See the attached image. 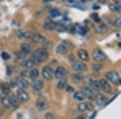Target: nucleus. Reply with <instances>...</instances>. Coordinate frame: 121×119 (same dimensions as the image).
Instances as JSON below:
<instances>
[{"instance_id": "nucleus-22", "label": "nucleus", "mask_w": 121, "mask_h": 119, "mask_svg": "<svg viewBox=\"0 0 121 119\" xmlns=\"http://www.w3.org/2000/svg\"><path fill=\"white\" fill-rule=\"evenodd\" d=\"M56 23L52 22L51 20H47L44 24V28L45 30H52V29L55 28Z\"/></svg>"}, {"instance_id": "nucleus-45", "label": "nucleus", "mask_w": 121, "mask_h": 119, "mask_svg": "<svg viewBox=\"0 0 121 119\" xmlns=\"http://www.w3.org/2000/svg\"><path fill=\"white\" fill-rule=\"evenodd\" d=\"M7 75H11V66H9V67H7Z\"/></svg>"}, {"instance_id": "nucleus-19", "label": "nucleus", "mask_w": 121, "mask_h": 119, "mask_svg": "<svg viewBox=\"0 0 121 119\" xmlns=\"http://www.w3.org/2000/svg\"><path fill=\"white\" fill-rule=\"evenodd\" d=\"M10 102H11V105H12V107L14 109L19 108V100L18 97L15 96V95H12L10 97Z\"/></svg>"}, {"instance_id": "nucleus-23", "label": "nucleus", "mask_w": 121, "mask_h": 119, "mask_svg": "<svg viewBox=\"0 0 121 119\" xmlns=\"http://www.w3.org/2000/svg\"><path fill=\"white\" fill-rule=\"evenodd\" d=\"M90 86L95 91H99L100 89V85H99V81H91L90 82Z\"/></svg>"}, {"instance_id": "nucleus-17", "label": "nucleus", "mask_w": 121, "mask_h": 119, "mask_svg": "<svg viewBox=\"0 0 121 119\" xmlns=\"http://www.w3.org/2000/svg\"><path fill=\"white\" fill-rule=\"evenodd\" d=\"M44 88V82L40 80H36L32 83V89L35 91H40Z\"/></svg>"}, {"instance_id": "nucleus-41", "label": "nucleus", "mask_w": 121, "mask_h": 119, "mask_svg": "<svg viewBox=\"0 0 121 119\" xmlns=\"http://www.w3.org/2000/svg\"><path fill=\"white\" fill-rule=\"evenodd\" d=\"M45 118H47V119H53L54 116L52 114H50V113H48V114H45Z\"/></svg>"}, {"instance_id": "nucleus-33", "label": "nucleus", "mask_w": 121, "mask_h": 119, "mask_svg": "<svg viewBox=\"0 0 121 119\" xmlns=\"http://www.w3.org/2000/svg\"><path fill=\"white\" fill-rule=\"evenodd\" d=\"M113 24L116 27H121V17H117L113 21Z\"/></svg>"}, {"instance_id": "nucleus-15", "label": "nucleus", "mask_w": 121, "mask_h": 119, "mask_svg": "<svg viewBox=\"0 0 121 119\" xmlns=\"http://www.w3.org/2000/svg\"><path fill=\"white\" fill-rule=\"evenodd\" d=\"M16 84L17 86L19 87V89H25L28 87L29 83L28 82V81H26L23 78H19L18 80H16Z\"/></svg>"}, {"instance_id": "nucleus-31", "label": "nucleus", "mask_w": 121, "mask_h": 119, "mask_svg": "<svg viewBox=\"0 0 121 119\" xmlns=\"http://www.w3.org/2000/svg\"><path fill=\"white\" fill-rule=\"evenodd\" d=\"M49 14L52 17V18H56V17H58V16H60V12L58 11L57 9H52V10L50 11Z\"/></svg>"}, {"instance_id": "nucleus-36", "label": "nucleus", "mask_w": 121, "mask_h": 119, "mask_svg": "<svg viewBox=\"0 0 121 119\" xmlns=\"http://www.w3.org/2000/svg\"><path fill=\"white\" fill-rule=\"evenodd\" d=\"M91 17H92V19H93L94 20H95L96 23H99V22H100V19H99V15H97L96 13H95V14H92V15H91Z\"/></svg>"}, {"instance_id": "nucleus-11", "label": "nucleus", "mask_w": 121, "mask_h": 119, "mask_svg": "<svg viewBox=\"0 0 121 119\" xmlns=\"http://www.w3.org/2000/svg\"><path fill=\"white\" fill-rule=\"evenodd\" d=\"M36 107L39 110L43 111L47 108V101L44 97H40L36 102Z\"/></svg>"}, {"instance_id": "nucleus-26", "label": "nucleus", "mask_w": 121, "mask_h": 119, "mask_svg": "<svg viewBox=\"0 0 121 119\" xmlns=\"http://www.w3.org/2000/svg\"><path fill=\"white\" fill-rule=\"evenodd\" d=\"M65 5L69 6V7H81L82 8V6L80 5L79 3H78L77 1L75 0H67L65 1Z\"/></svg>"}, {"instance_id": "nucleus-10", "label": "nucleus", "mask_w": 121, "mask_h": 119, "mask_svg": "<svg viewBox=\"0 0 121 119\" xmlns=\"http://www.w3.org/2000/svg\"><path fill=\"white\" fill-rule=\"evenodd\" d=\"M95 100L98 105H104L107 103V98L105 96H103V94H101V93H98L95 97Z\"/></svg>"}, {"instance_id": "nucleus-40", "label": "nucleus", "mask_w": 121, "mask_h": 119, "mask_svg": "<svg viewBox=\"0 0 121 119\" xmlns=\"http://www.w3.org/2000/svg\"><path fill=\"white\" fill-rule=\"evenodd\" d=\"M86 108H87V110H91L94 109V106L90 102H86Z\"/></svg>"}, {"instance_id": "nucleus-46", "label": "nucleus", "mask_w": 121, "mask_h": 119, "mask_svg": "<svg viewBox=\"0 0 121 119\" xmlns=\"http://www.w3.org/2000/svg\"><path fill=\"white\" fill-rule=\"evenodd\" d=\"M3 114H4V110L3 109H0V116H2Z\"/></svg>"}, {"instance_id": "nucleus-42", "label": "nucleus", "mask_w": 121, "mask_h": 119, "mask_svg": "<svg viewBox=\"0 0 121 119\" xmlns=\"http://www.w3.org/2000/svg\"><path fill=\"white\" fill-rule=\"evenodd\" d=\"M93 68H94V69H95V70H99V69H102L103 66L101 65V64H95Z\"/></svg>"}, {"instance_id": "nucleus-38", "label": "nucleus", "mask_w": 121, "mask_h": 119, "mask_svg": "<svg viewBox=\"0 0 121 119\" xmlns=\"http://www.w3.org/2000/svg\"><path fill=\"white\" fill-rule=\"evenodd\" d=\"M65 89H66V92H67V93H73V92H74V89H73V87L69 86V85H67V86L65 87Z\"/></svg>"}, {"instance_id": "nucleus-21", "label": "nucleus", "mask_w": 121, "mask_h": 119, "mask_svg": "<svg viewBox=\"0 0 121 119\" xmlns=\"http://www.w3.org/2000/svg\"><path fill=\"white\" fill-rule=\"evenodd\" d=\"M35 64L36 63H35L32 60H24L20 62L21 65L25 68H28V69H29V68H32L33 66L35 65Z\"/></svg>"}, {"instance_id": "nucleus-16", "label": "nucleus", "mask_w": 121, "mask_h": 119, "mask_svg": "<svg viewBox=\"0 0 121 119\" xmlns=\"http://www.w3.org/2000/svg\"><path fill=\"white\" fill-rule=\"evenodd\" d=\"M32 40L33 42L37 43V44H44V43L46 41L45 38H44L43 36H41V35H40V34L32 35Z\"/></svg>"}, {"instance_id": "nucleus-50", "label": "nucleus", "mask_w": 121, "mask_h": 119, "mask_svg": "<svg viewBox=\"0 0 121 119\" xmlns=\"http://www.w3.org/2000/svg\"><path fill=\"white\" fill-rule=\"evenodd\" d=\"M0 1H2V0H0Z\"/></svg>"}, {"instance_id": "nucleus-25", "label": "nucleus", "mask_w": 121, "mask_h": 119, "mask_svg": "<svg viewBox=\"0 0 121 119\" xmlns=\"http://www.w3.org/2000/svg\"><path fill=\"white\" fill-rule=\"evenodd\" d=\"M107 31V28L105 25H99V26H98L95 28V32L97 34H100V35L106 33Z\"/></svg>"}, {"instance_id": "nucleus-29", "label": "nucleus", "mask_w": 121, "mask_h": 119, "mask_svg": "<svg viewBox=\"0 0 121 119\" xmlns=\"http://www.w3.org/2000/svg\"><path fill=\"white\" fill-rule=\"evenodd\" d=\"M38 76H39V71L36 69H32V71L30 72V73H29V77L32 80H36V78L38 77Z\"/></svg>"}, {"instance_id": "nucleus-8", "label": "nucleus", "mask_w": 121, "mask_h": 119, "mask_svg": "<svg viewBox=\"0 0 121 119\" xmlns=\"http://www.w3.org/2000/svg\"><path fill=\"white\" fill-rule=\"evenodd\" d=\"M17 97H18L19 101H22V102H26L29 100V95L21 89L17 91Z\"/></svg>"}, {"instance_id": "nucleus-32", "label": "nucleus", "mask_w": 121, "mask_h": 119, "mask_svg": "<svg viewBox=\"0 0 121 119\" xmlns=\"http://www.w3.org/2000/svg\"><path fill=\"white\" fill-rule=\"evenodd\" d=\"M78 110L79 111H81V112H84V111L87 110L86 102L85 103H80V104L78 105Z\"/></svg>"}, {"instance_id": "nucleus-20", "label": "nucleus", "mask_w": 121, "mask_h": 119, "mask_svg": "<svg viewBox=\"0 0 121 119\" xmlns=\"http://www.w3.org/2000/svg\"><path fill=\"white\" fill-rule=\"evenodd\" d=\"M20 51L22 52L23 54L26 55V54H29L32 51V47H31L28 44H20Z\"/></svg>"}, {"instance_id": "nucleus-43", "label": "nucleus", "mask_w": 121, "mask_h": 119, "mask_svg": "<svg viewBox=\"0 0 121 119\" xmlns=\"http://www.w3.org/2000/svg\"><path fill=\"white\" fill-rule=\"evenodd\" d=\"M113 2L117 7H121V0H113Z\"/></svg>"}, {"instance_id": "nucleus-2", "label": "nucleus", "mask_w": 121, "mask_h": 119, "mask_svg": "<svg viewBox=\"0 0 121 119\" xmlns=\"http://www.w3.org/2000/svg\"><path fill=\"white\" fill-rule=\"evenodd\" d=\"M106 77L107 80L111 81L112 83L115 84V85H118L120 83V78L119 74L116 73V71H109L106 73Z\"/></svg>"}, {"instance_id": "nucleus-1", "label": "nucleus", "mask_w": 121, "mask_h": 119, "mask_svg": "<svg viewBox=\"0 0 121 119\" xmlns=\"http://www.w3.org/2000/svg\"><path fill=\"white\" fill-rule=\"evenodd\" d=\"M48 58V54L44 49H37L34 52L32 56V60L35 63H42Z\"/></svg>"}, {"instance_id": "nucleus-34", "label": "nucleus", "mask_w": 121, "mask_h": 119, "mask_svg": "<svg viewBox=\"0 0 121 119\" xmlns=\"http://www.w3.org/2000/svg\"><path fill=\"white\" fill-rule=\"evenodd\" d=\"M32 36V33L30 32H22L21 33V37H25V38H31Z\"/></svg>"}, {"instance_id": "nucleus-18", "label": "nucleus", "mask_w": 121, "mask_h": 119, "mask_svg": "<svg viewBox=\"0 0 121 119\" xmlns=\"http://www.w3.org/2000/svg\"><path fill=\"white\" fill-rule=\"evenodd\" d=\"M78 55L79 58L83 61H88L89 60V54L87 52V51L84 49H80L78 52Z\"/></svg>"}, {"instance_id": "nucleus-49", "label": "nucleus", "mask_w": 121, "mask_h": 119, "mask_svg": "<svg viewBox=\"0 0 121 119\" xmlns=\"http://www.w3.org/2000/svg\"><path fill=\"white\" fill-rule=\"evenodd\" d=\"M120 82H121V80H120Z\"/></svg>"}, {"instance_id": "nucleus-7", "label": "nucleus", "mask_w": 121, "mask_h": 119, "mask_svg": "<svg viewBox=\"0 0 121 119\" xmlns=\"http://www.w3.org/2000/svg\"><path fill=\"white\" fill-rule=\"evenodd\" d=\"M99 85H100V89H102L103 91H104L105 93H110L111 91H112V88H111L109 83L107 82V80L105 79H101L99 81Z\"/></svg>"}, {"instance_id": "nucleus-27", "label": "nucleus", "mask_w": 121, "mask_h": 119, "mask_svg": "<svg viewBox=\"0 0 121 119\" xmlns=\"http://www.w3.org/2000/svg\"><path fill=\"white\" fill-rule=\"evenodd\" d=\"M73 98H74V100L78 101H82L84 98H85V96H84L82 92H76L73 94Z\"/></svg>"}, {"instance_id": "nucleus-14", "label": "nucleus", "mask_w": 121, "mask_h": 119, "mask_svg": "<svg viewBox=\"0 0 121 119\" xmlns=\"http://www.w3.org/2000/svg\"><path fill=\"white\" fill-rule=\"evenodd\" d=\"M72 81L75 84H79L81 82L83 81V79H84V77L82 73H79V72L78 73H74L72 75Z\"/></svg>"}, {"instance_id": "nucleus-30", "label": "nucleus", "mask_w": 121, "mask_h": 119, "mask_svg": "<svg viewBox=\"0 0 121 119\" xmlns=\"http://www.w3.org/2000/svg\"><path fill=\"white\" fill-rule=\"evenodd\" d=\"M55 29L59 32H63L66 30V28L65 26H64L61 23H57V24L55 25Z\"/></svg>"}, {"instance_id": "nucleus-48", "label": "nucleus", "mask_w": 121, "mask_h": 119, "mask_svg": "<svg viewBox=\"0 0 121 119\" xmlns=\"http://www.w3.org/2000/svg\"><path fill=\"white\" fill-rule=\"evenodd\" d=\"M43 1H44V3H48V2H51L52 0H43Z\"/></svg>"}, {"instance_id": "nucleus-3", "label": "nucleus", "mask_w": 121, "mask_h": 119, "mask_svg": "<svg viewBox=\"0 0 121 119\" xmlns=\"http://www.w3.org/2000/svg\"><path fill=\"white\" fill-rule=\"evenodd\" d=\"M69 44L68 42L63 41L61 43H60L57 45L56 48V52L57 54H60V55H63V54H65L66 52L69 51Z\"/></svg>"}, {"instance_id": "nucleus-28", "label": "nucleus", "mask_w": 121, "mask_h": 119, "mask_svg": "<svg viewBox=\"0 0 121 119\" xmlns=\"http://www.w3.org/2000/svg\"><path fill=\"white\" fill-rule=\"evenodd\" d=\"M0 88H1L2 91H3V93H8L9 91H10V85L8 83H2L1 85H0Z\"/></svg>"}, {"instance_id": "nucleus-13", "label": "nucleus", "mask_w": 121, "mask_h": 119, "mask_svg": "<svg viewBox=\"0 0 121 119\" xmlns=\"http://www.w3.org/2000/svg\"><path fill=\"white\" fill-rule=\"evenodd\" d=\"M82 93H83V95L85 96L86 97H87V98L91 99V100H92V99H95L94 98V93L92 90H91L90 88L88 87H83L82 89Z\"/></svg>"}, {"instance_id": "nucleus-9", "label": "nucleus", "mask_w": 121, "mask_h": 119, "mask_svg": "<svg viewBox=\"0 0 121 119\" xmlns=\"http://www.w3.org/2000/svg\"><path fill=\"white\" fill-rule=\"evenodd\" d=\"M0 100H1L2 104H3V105L5 108H9V107L11 106L10 97L7 96V93H2V94L0 95Z\"/></svg>"}, {"instance_id": "nucleus-37", "label": "nucleus", "mask_w": 121, "mask_h": 119, "mask_svg": "<svg viewBox=\"0 0 121 119\" xmlns=\"http://www.w3.org/2000/svg\"><path fill=\"white\" fill-rule=\"evenodd\" d=\"M29 73H30V72H28V70H23L21 72V76L23 77H29Z\"/></svg>"}, {"instance_id": "nucleus-35", "label": "nucleus", "mask_w": 121, "mask_h": 119, "mask_svg": "<svg viewBox=\"0 0 121 119\" xmlns=\"http://www.w3.org/2000/svg\"><path fill=\"white\" fill-rule=\"evenodd\" d=\"M2 58H3V60H8L11 58V56H10V54L9 53H7V52H3L2 53Z\"/></svg>"}, {"instance_id": "nucleus-44", "label": "nucleus", "mask_w": 121, "mask_h": 119, "mask_svg": "<svg viewBox=\"0 0 121 119\" xmlns=\"http://www.w3.org/2000/svg\"><path fill=\"white\" fill-rule=\"evenodd\" d=\"M109 8H110L111 11H117L118 7H115V6H113V5H110V6H109Z\"/></svg>"}, {"instance_id": "nucleus-47", "label": "nucleus", "mask_w": 121, "mask_h": 119, "mask_svg": "<svg viewBox=\"0 0 121 119\" xmlns=\"http://www.w3.org/2000/svg\"><path fill=\"white\" fill-rule=\"evenodd\" d=\"M78 119H83V118H86V117L85 116H79V117H78Z\"/></svg>"}, {"instance_id": "nucleus-6", "label": "nucleus", "mask_w": 121, "mask_h": 119, "mask_svg": "<svg viewBox=\"0 0 121 119\" xmlns=\"http://www.w3.org/2000/svg\"><path fill=\"white\" fill-rule=\"evenodd\" d=\"M42 76L44 79L51 80L53 77V71L49 66H45L42 70Z\"/></svg>"}, {"instance_id": "nucleus-4", "label": "nucleus", "mask_w": 121, "mask_h": 119, "mask_svg": "<svg viewBox=\"0 0 121 119\" xmlns=\"http://www.w3.org/2000/svg\"><path fill=\"white\" fill-rule=\"evenodd\" d=\"M92 56H93V59L95 61H98V62H102L103 60H106V56L103 53V51H101L100 49H95L94 51Z\"/></svg>"}, {"instance_id": "nucleus-12", "label": "nucleus", "mask_w": 121, "mask_h": 119, "mask_svg": "<svg viewBox=\"0 0 121 119\" xmlns=\"http://www.w3.org/2000/svg\"><path fill=\"white\" fill-rule=\"evenodd\" d=\"M67 72H66V69L64 67H58L56 70L55 71V77L57 79H61L63 78L66 75Z\"/></svg>"}, {"instance_id": "nucleus-24", "label": "nucleus", "mask_w": 121, "mask_h": 119, "mask_svg": "<svg viewBox=\"0 0 121 119\" xmlns=\"http://www.w3.org/2000/svg\"><path fill=\"white\" fill-rule=\"evenodd\" d=\"M66 86H67V81H66V79H64V78L60 79V81L57 83V89H60V90H62V89H65Z\"/></svg>"}, {"instance_id": "nucleus-39", "label": "nucleus", "mask_w": 121, "mask_h": 119, "mask_svg": "<svg viewBox=\"0 0 121 119\" xmlns=\"http://www.w3.org/2000/svg\"><path fill=\"white\" fill-rule=\"evenodd\" d=\"M77 29V32L79 33L80 35H82V36H84V34H85V30L82 28H81V27H78V28H76Z\"/></svg>"}, {"instance_id": "nucleus-5", "label": "nucleus", "mask_w": 121, "mask_h": 119, "mask_svg": "<svg viewBox=\"0 0 121 119\" xmlns=\"http://www.w3.org/2000/svg\"><path fill=\"white\" fill-rule=\"evenodd\" d=\"M72 69L77 72H84L87 70V66L86 64L81 61H76L72 64Z\"/></svg>"}]
</instances>
